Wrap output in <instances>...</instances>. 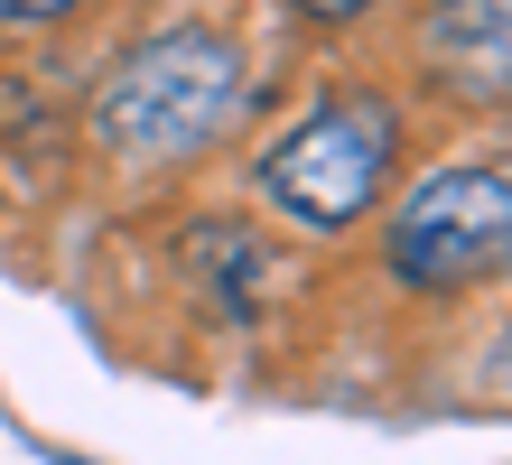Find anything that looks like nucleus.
<instances>
[{"mask_svg": "<svg viewBox=\"0 0 512 465\" xmlns=\"http://www.w3.org/2000/svg\"><path fill=\"white\" fill-rule=\"evenodd\" d=\"M243 112V56L215 28H168L140 38L112 84L94 93V131L131 159H187V149L224 140V121Z\"/></svg>", "mask_w": 512, "mask_h": 465, "instance_id": "obj_1", "label": "nucleus"}, {"mask_svg": "<svg viewBox=\"0 0 512 465\" xmlns=\"http://www.w3.org/2000/svg\"><path fill=\"white\" fill-rule=\"evenodd\" d=\"M391 159H401V112L382 93H336L261 159V205L308 233H345L373 214Z\"/></svg>", "mask_w": 512, "mask_h": 465, "instance_id": "obj_2", "label": "nucleus"}, {"mask_svg": "<svg viewBox=\"0 0 512 465\" xmlns=\"http://www.w3.org/2000/svg\"><path fill=\"white\" fill-rule=\"evenodd\" d=\"M503 252H512V177H503V159H457V168H438L419 196H401L391 242H382L391 279L419 289V298L485 289V279L503 270Z\"/></svg>", "mask_w": 512, "mask_h": 465, "instance_id": "obj_3", "label": "nucleus"}, {"mask_svg": "<svg viewBox=\"0 0 512 465\" xmlns=\"http://www.w3.org/2000/svg\"><path fill=\"white\" fill-rule=\"evenodd\" d=\"M503 10L512 0H438L419 28V56L447 75L457 103H503Z\"/></svg>", "mask_w": 512, "mask_h": 465, "instance_id": "obj_4", "label": "nucleus"}, {"mask_svg": "<svg viewBox=\"0 0 512 465\" xmlns=\"http://www.w3.org/2000/svg\"><path fill=\"white\" fill-rule=\"evenodd\" d=\"M289 10H298V19H317V28H345V19H364L373 0H289Z\"/></svg>", "mask_w": 512, "mask_h": 465, "instance_id": "obj_5", "label": "nucleus"}, {"mask_svg": "<svg viewBox=\"0 0 512 465\" xmlns=\"http://www.w3.org/2000/svg\"><path fill=\"white\" fill-rule=\"evenodd\" d=\"M10 19H66V10H84V0H0Z\"/></svg>", "mask_w": 512, "mask_h": 465, "instance_id": "obj_6", "label": "nucleus"}, {"mask_svg": "<svg viewBox=\"0 0 512 465\" xmlns=\"http://www.w3.org/2000/svg\"><path fill=\"white\" fill-rule=\"evenodd\" d=\"M66 465H75V456H66Z\"/></svg>", "mask_w": 512, "mask_h": 465, "instance_id": "obj_7", "label": "nucleus"}]
</instances>
